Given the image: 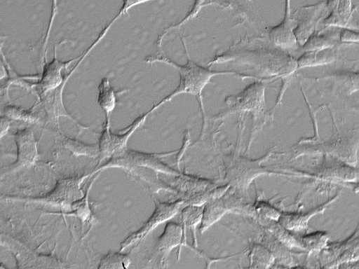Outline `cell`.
<instances>
[{"label":"cell","mask_w":359,"mask_h":269,"mask_svg":"<svg viewBox=\"0 0 359 269\" xmlns=\"http://www.w3.org/2000/svg\"><path fill=\"white\" fill-rule=\"evenodd\" d=\"M181 39L187 55L186 64L182 65L176 64L165 55L162 48H158V52L157 53L147 55L144 59V61L147 63L158 62L170 65L177 70L180 75V81L176 89L162 99L154 106L158 109L163 104L170 102L175 96L186 93L196 97L203 110V113H204L201 97L203 88L210 83L212 76L226 74V72L212 71L195 63L189 57L184 38L181 37Z\"/></svg>","instance_id":"cell-1"},{"label":"cell","mask_w":359,"mask_h":269,"mask_svg":"<svg viewBox=\"0 0 359 269\" xmlns=\"http://www.w3.org/2000/svg\"><path fill=\"white\" fill-rule=\"evenodd\" d=\"M177 151L178 150L167 153H150L126 149L120 155L109 158L104 165L95 169L92 173L101 172L110 167L124 169L128 167H140L150 169L158 173L178 177L182 174L161 160V158L174 155Z\"/></svg>","instance_id":"cell-2"},{"label":"cell","mask_w":359,"mask_h":269,"mask_svg":"<svg viewBox=\"0 0 359 269\" xmlns=\"http://www.w3.org/2000/svg\"><path fill=\"white\" fill-rule=\"evenodd\" d=\"M154 210L149 219L136 231L130 233L120 244V251L131 245L139 244L149 233L158 225L174 217L187 203L184 199L174 202H161L154 200Z\"/></svg>","instance_id":"cell-3"},{"label":"cell","mask_w":359,"mask_h":269,"mask_svg":"<svg viewBox=\"0 0 359 269\" xmlns=\"http://www.w3.org/2000/svg\"><path fill=\"white\" fill-rule=\"evenodd\" d=\"M91 175L90 172L82 176L60 179L55 188L46 197L33 198L32 201L49 203L64 208H71L73 202L83 196L81 184Z\"/></svg>","instance_id":"cell-4"},{"label":"cell","mask_w":359,"mask_h":269,"mask_svg":"<svg viewBox=\"0 0 359 269\" xmlns=\"http://www.w3.org/2000/svg\"><path fill=\"white\" fill-rule=\"evenodd\" d=\"M183 241L184 234L182 224L174 221L167 222L163 232L158 237L156 253L151 257L149 262L156 259V257H160L159 264L163 268L166 267L170 253L177 247H179V249L177 257L179 259Z\"/></svg>","instance_id":"cell-5"},{"label":"cell","mask_w":359,"mask_h":269,"mask_svg":"<svg viewBox=\"0 0 359 269\" xmlns=\"http://www.w3.org/2000/svg\"><path fill=\"white\" fill-rule=\"evenodd\" d=\"M325 6V1L309 6H304L301 11H297V15L292 18L294 25L293 34L297 42L303 46L310 36L315 32Z\"/></svg>","instance_id":"cell-6"},{"label":"cell","mask_w":359,"mask_h":269,"mask_svg":"<svg viewBox=\"0 0 359 269\" xmlns=\"http://www.w3.org/2000/svg\"><path fill=\"white\" fill-rule=\"evenodd\" d=\"M18 149L17 159L11 165L8 171L16 170L33 165L39 158L32 130L25 129L18 131L15 134Z\"/></svg>","instance_id":"cell-7"},{"label":"cell","mask_w":359,"mask_h":269,"mask_svg":"<svg viewBox=\"0 0 359 269\" xmlns=\"http://www.w3.org/2000/svg\"><path fill=\"white\" fill-rule=\"evenodd\" d=\"M294 25L290 18V0H285V15L283 20L269 32L271 41L284 50H294L298 44L293 34Z\"/></svg>","instance_id":"cell-8"},{"label":"cell","mask_w":359,"mask_h":269,"mask_svg":"<svg viewBox=\"0 0 359 269\" xmlns=\"http://www.w3.org/2000/svg\"><path fill=\"white\" fill-rule=\"evenodd\" d=\"M323 29L318 32H313L302 46L304 52L323 50L332 48L339 45V33L341 28L331 27Z\"/></svg>","instance_id":"cell-9"},{"label":"cell","mask_w":359,"mask_h":269,"mask_svg":"<svg viewBox=\"0 0 359 269\" xmlns=\"http://www.w3.org/2000/svg\"><path fill=\"white\" fill-rule=\"evenodd\" d=\"M97 90V104L105 116V122L103 125L109 127L110 126L111 114L115 109L116 104V92L107 77H103L101 79Z\"/></svg>","instance_id":"cell-10"},{"label":"cell","mask_w":359,"mask_h":269,"mask_svg":"<svg viewBox=\"0 0 359 269\" xmlns=\"http://www.w3.org/2000/svg\"><path fill=\"white\" fill-rule=\"evenodd\" d=\"M203 207L201 205H187L180 210L181 224L183 228L184 241L183 245L187 247L186 241V230H190L191 232L193 245L197 247L196 238V227L201 221Z\"/></svg>","instance_id":"cell-11"},{"label":"cell","mask_w":359,"mask_h":269,"mask_svg":"<svg viewBox=\"0 0 359 269\" xmlns=\"http://www.w3.org/2000/svg\"><path fill=\"white\" fill-rule=\"evenodd\" d=\"M337 57L336 50L332 48L306 51L298 59L297 68L315 67L333 62Z\"/></svg>","instance_id":"cell-12"},{"label":"cell","mask_w":359,"mask_h":269,"mask_svg":"<svg viewBox=\"0 0 359 269\" xmlns=\"http://www.w3.org/2000/svg\"><path fill=\"white\" fill-rule=\"evenodd\" d=\"M63 146L76 157L86 156L96 158L100 156L98 144H86L76 139L65 137Z\"/></svg>","instance_id":"cell-13"},{"label":"cell","mask_w":359,"mask_h":269,"mask_svg":"<svg viewBox=\"0 0 359 269\" xmlns=\"http://www.w3.org/2000/svg\"><path fill=\"white\" fill-rule=\"evenodd\" d=\"M131 262L128 254L122 251H109L102 256L100 260L97 268L99 269H126Z\"/></svg>","instance_id":"cell-14"},{"label":"cell","mask_w":359,"mask_h":269,"mask_svg":"<svg viewBox=\"0 0 359 269\" xmlns=\"http://www.w3.org/2000/svg\"><path fill=\"white\" fill-rule=\"evenodd\" d=\"M97 177V175L94 177L93 180L90 181L89 186L83 196L73 202L71 205V208L73 209L72 213L79 218L82 223H84L85 222L93 223V221L95 219L93 212L88 204V193L92 184Z\"/></svg>","instance_id":"cell-15"},{"label":"cell","mask_w":359,"mask_h":269,"mask_svg":"<svg viewBox=\"0 0 359 269\" xmlns=\"http://www.w3.org/2000/svg\"><path fill=\"white\" fill-rule=\"evenodd\" d=\"M208 1V0H194V3L192 6V8L181 21L167 27L162 32L161 34H159L156 41L155 42V46L157 48L162 47V42L165 36L172 29H179V28L182 25L185 24L192 18L197 16L201 9L207 4Z\"/></svg>","instance_id":"cell-16"},{"label":"cell","mask_w":359,"mask_h":269,"mask_svg":"<svg viewBox=\"0 0 359 269\" xmlns=\"http://www.w3.org/2000/svg\"><path fill=\"white\" fill-rule=\"evenodd\" d=\"M358 33L348 28H341L339 33V41L341 43H358Z\"/></svg>","instance_id":"cell-17"},{"label":"cell","mask_w":359,"mask_h":269,"mask_svg":"<svg viewBox=\"0 0 359 269\" xmlns=\"http://www.w3.org/2000/svg\"><path fill=\"white\" fill-rule=\"evenodd\" d=\"M150 1L154 0H123L122 6L116 15L118 18L123 16L124 15L128 14V10L132 7Z\"/></svg>","instance_id":"cell-18"},{"label":"cell","mask_w":359,"mask_h":269,"mask_svg":"<svg viewBox=\"0 0 359 269\" xmlns=\"http://www.w3.org/2000/svg\"><path fill=\"white\" fill-rule=\"evenodd\" d=\"M190 140H191V137H190L189 132V130H185L184 132L182 146L180 149H178V151L177 153V156L176 158V162H177L176 163H177L178 168H180V165H179L180 160L181 158L182 157L183 154L184 153V152L190 142Z\"/></svg>","instance_id":"cell-19"},{"label":"cell","mask_w":359,"mask_h":269,"mask_svg":"<svg viewBox=\"0 0 359 269\" xmlns=\"http://www.w3.org/2000/svg\"><path fill=\"white\" fill-rule=\"evenodd\" d=\"M9 127V121L4 118H0V138L4 135Z\"/></svg>","instance_id":"cell-20"}]
</instances>
